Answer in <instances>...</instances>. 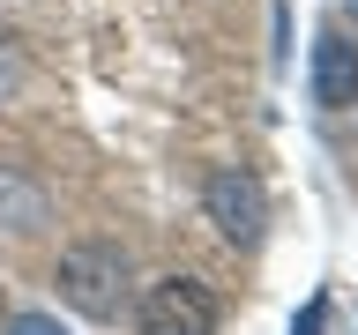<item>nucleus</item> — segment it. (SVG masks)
Listing matches in <instances>:
<instances>
[{"mask_svg":"<svg viewBox=\"0 0 358 335\" xmlns=\"http://www.w3.org/2000/svg\"><path fill=\"white\" fill-rule=\"evenodd\" d=\"M60 298L90 320H112L127 306V253L120 246H75L60 261Z\"/></svg>","mask_w":358,"mask_h":335,"instance_id":"f257e3e1","label":"nucleus"},{"mask_svg":"<svg viewBox=\"0 0 358 335\" xmlns=\"http://www.w3.org/2000/svg\"><path fill=\"white\" fill-rule=\"evenodd\" d=\"M201 201H209V223H217L231 246H262V231H268V194H262V179H254V172H239V164L209 172Z\"/></svg>","mask_w":358,"mask_h":335,"instance_id":"f03ea898","label":"nucleus"},{"mask_svg":"<svg viewBox=\"0 0 358 335\" xmlns=\"http://www.w3.org/2000/svg\"><path fill=\"white\" fill-rule=\"evenodd\" d=\"M142 335H217V298L194 276H164L142 290Z\"/></svg>","mask_w":358,"mask_h":335,"instance_id":"7ed1b4c3","label":"nucleus"},{"mask_svg":"<svg viewBox=\"0 0 358 335\" xmlns=\"http://www.w3.org/2000/svg\"><path fill=\"white\" fill-rule=\"evenodd\" d=\"M313 105L321 112H343L358 105V45L343 38V30H321V45H313Z\"/></svg>","mask_w":358,"mask_h":335,"instance_id":"20e7f679","label":"nucleus"},{"mask_svg":"<svg viewBox=\"0 0 358 335\" xmlns=\"http://www.w3.org/2000/svg\"><path fill=\"white\" fill-rule=\"evenodd\" d=\"M0 223L8 231H38L45 223V186H30L15 164H0Z\"/></svg>","mask_w":358,"mask_h":335,"instance_id":"39448f33","label":"nucleus"},{"mask_svg":"<svg viewBox=\"0 0 358 335\" xmlns=\"http://www.w3.org/2000/svg\"><path fill=\"white\" fill-rule=\"evenodd\" d=\"M8 335H67V328L52 320V313H15V320H8Z\"/></svg>","mask_w":358,"mask_h":335,"instance_id":"423d86ee","label":"nucleus"},{"mask_svg":"<svg viewBox=\"0 0 358 335\" xmlns=\"http://www.w3.org/2000/svg\"><path fill=\"white\" fill-rule=\"evenodd\" d=\"M321 320H329V290H321V298L299 313V328H291V335H321Z\"/></svg>","mask_w":358,"mask_h":335,"instance_id":"0eeeda50","label":"nucleus"}]
</instances>
